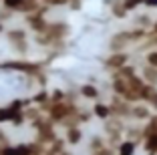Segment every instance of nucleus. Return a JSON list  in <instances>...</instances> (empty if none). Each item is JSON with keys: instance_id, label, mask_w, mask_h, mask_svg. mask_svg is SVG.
Returning <instances> with one entry per match:
<instances>
[{"instance_id": "c756f323", "label": "nucleus", "mask_w": 157, "mask_h": 155, "mask_svg": "<svg viewBox=\"0 0 157 155\" xmlns=\"http://www.w3.org/2000/svg\"><path fill=\"white\" fill-rule=\"evenodd\" d=\"M24 123H26V117H24V111H22V113H16V115L12 117V125H14V127H22Z\"/></svg>"}, {"instance_id": "4c0bfd02", "label": "nucleus", "mask_w": 157, "mask_h": 155, "mask_svg": "<svg viewBox=\"0 0 157 155\" xmlns=\"http://www.w3.org/2000/svg\"><path fill=\"white\" fill-rule=\"evenodd\" d=\"M151 32H153V34H157V20H153V26H151Z\"/></svg>"}, {"instance_id": "58836bf2", "label": "nucleus", "mask_w": 157, "mask_h": 155, "mask_svg": "<svg viewBox=\"0 0 157 155\" xmlns=\"http://www.w3.org/2000/svg\"><path fill=\"white\" fill-rule=\"evenodd\" d=\"M59 155H73V151H67V149H65L63 153H59Z\"/></svg>"}, {"instance_id": "a878e982", "label": "nucleus", "mask_w": 157, "mask_h": 155, "mask_svg": "<svg viewBox=\"0 0 157 155\" xmlns=\"http://www.w3.org/2000/svg\"><path fill=\"white\" fill-rule=\"evenodd\" d=\"M63 101H67V93L63 89H55L51 93V103H63Z\"/></svg>"}, {"instance_id": "ea45409f", "label": "nucleus", "mask_w": 157, "mask_h": 155, "mask_svg": "<svg viewBox=\"0 0 157 155\" xmlns=\"http://www.w3.org/2000/svg\"><path fill=\"white\" fill-rule=\"evenodd\" d=\"M0 32H4V24L2 22H0Z\"/></svg>"}, {"instance_id": "aec40b11", "label": "nucleus", "mask_w": 157, "mask_h": 155, "mask_svg": "<svg viewBox=\"0 0 157 155\" xmlns=\"http://www.w3.org/2000/svg\"><path fill=\"white\" fill-rule=\"evenodd\" d=\"M111 14L115 16V18H127V10L123 8V2L121 0H113L111 2Z\"/></svg>"}, {"instance_id": "393cba45", "label": "nucleus", "mask_w": 157, "mask_h": 155, "mask_svg": "<svg viewBox=\"0 0 157 155\" xmlns=\"http://www.w3.org/2000/svg\"><path fill=\"white\" fill-rule=\"evenodd\" d=\"M12 48H14V52H18V55H26L30 45H28V41H18V42H12Z\"/></svg>"}, {"instance_id": "0eeeda50", "label": "nucleus", "mask_w": 157, "mask_h": 155, "mask_svg": "<svg viewBox=\"0 0 157 155\" xmlns=\"http://www.w3.org/2000/svg\"><path fill=\"white\" fill-rule=\"evenodd\" d=\"M129 64V52H111V55L105 59V67L109 71H121L123 67Z\"/></svg>"}, {"instance_id": "c85d7f7f", "label": "nucleus", "mask_w": 157, "mask_h": 155, "mask_svg": "<svg viewBox=\"0 0 157 155\" xmlns=\"http://www.w3.org/2000/svg\"><path fill=\"white\" fill-rule=\"evenodd\" d=\"M123 2V8L127 10V12H131V10H135L137 6L143 4V0H121Z\"/></svg>"}, {"instance_id": "e433bc0d", "label": "nucleus", "mask_w": 157, "mask_h": 155, "mask_svg": "<svg viewBox=\"0 0 157 155\" xmlns=\"http://www.w3.org/2000/svg\"><path fill=\"white\" fill-rule=\"evenodd\" d=\"M71 8H81V0H71Z\"/></svg>"}, {"instance_id": "f704fd0d", "label": "nucleus", "mask_w": 157, "mask_h": 155, "mask_svg": "<svg viewBox=\"0 0 157 155\" xmlns=\"http://www.w3.org/2000/svg\"><path fill=\"white\" fill-rule=\"evenodd\" d=\"M0 145H10V143H8V137H6V133L4 131H2V129H0Z\"/></svg>"}, {"instance_id": "473e14b6", "label": "nucleus", "mask_w": 157, "mask_h": 155, "mask_svg": "<svg viewBox=\"0 0 157 155\" xmlns=\"http://www.w3.org/2000/svg\"><path fill=\"white\" fill-rule=\"evenodd\" d=\"M12 14H14V12H10V10H6V8H2V6H0V22L4 24V20H6V18H10Z\"/></svg>"}, {"instance_id": "2eb2a0df", "label": "nucleus", "mask_w": 157, "mask_h": 155, "mask_svg": "<svg viewBox=\"0 0 157 155\" xmlns=\"http://www.w3.org/2000/svg\"><path fill=\"white\" fill-rule=\"evenodd\" d=\"M65 141L69 143V145H78V143L83 141V131H81V127H73V129H67Z\"/></svg>"}, {"instance_id": "6e6552de", "label": "nucleus", "mask_w": 157, "mask_h": 155, "mask_svg": "<svg viewBox=\"0 0 157 155\" xmlns=\"http://www.w3.org/2000/svg\"><path fill=\"white\" fill-rule=\"evenodd\" d=\"M127 45H129V37H127V30L117 32L115 37L109 41V50H111V52H125Z\"/></svg>"}, {"instance_id": "cd10ccee", "label": "nucleus", "mask_w": 157, "mask_h": 155, "mask_svg": "<svg viewBox=\"0 0 157 155\" xmlns=\"http://www.w3.org/2000/svg\"><path fill=\"white\" fill-rule=\"evenodd\" d=\"M145 64L157 68V50H149L147 55H145Z\"/></svg>"}, {"instance_id": "a211bd4d", "label": "nucleus", "mask_w": 157, "mask_h": 155, "mask_svg": "<svg viewBox=\"0 0 157 155\" xmlns=\"http://www.w3.org/2000/svg\"><path fill=\"white\" fill-rule=\"evenodd\" d=\"M6 38L10 41V45L12 42H18V41H28V34L24 28H12V30L6 32Z\"/></svg>"}, {"instance_id": "b1692460", "label": "nucleus", "mask_w": 157, "mask_h": 155, "mask_svg": "<svg viewBox=\"0 0 157 155\" xmlns=\"http://www.w3.org/2000/svg\"><path fill=\"white\" fill-rule=\"evenodd\" d=\"M16 113L8 109V107H0V123H12V117Z\"/></svg>"}, {"instance_id": "79ce46f5", "label": "nucleus", "mask_w": 157, "mask_h": 155, "mask_svg": "<svg viewBox=\"0 0 157 155\" xmlns=\"http://www.w3.org/2000/svg\"><path fill=\"white\" fill-rule=\"evenodd\" d=\"M89 155H97V153H89Z\"/></svg>"}, {"instance_id": "5701e85b", "label": "nucleus", "mask_w": 157, "mask_h": 155, "mask_svg": "<svg viewBox=\"0 0 157 155\" xmlns=\"http://www.w3.org/2000/svg\"><path fill=\"white\" fill-rule=\"evenodd\" d=\"M143 48L147 50H157V34H153V32H149L147 34V38L143 41Z\"/></svg>"}, {"instance_id": "4468645a", "label": "nucleus", "mask_w": 157, "mask_h": 155, "mask_svg": "<svg viewBox=\"0 0 157 155\" xmlns=\"http://www.w3.org/2000/svg\"><path fill=\"white\" fill-rule=\"evenodd\" d=\"M30 103L36 107H42V105H48L51 103V93L46 91V89H40L38 93H34L33 97H30Z\"/></svg>"}, {"instance_id": "72a5a7b5", "label": "nucleus", "mask_w": 157, "mask_h": 155, "mask_svg": "<svg viewBox=\"0 0 157 155\" xmlns=\"http://www.w3.org/2000/svg\"><path fill=\"white\" fill-rule=\"evenodd\" d=\"M147 105L151 107V109H155V111H157V89H155V93L151 95V99L147 101Z\"/></svg>"}, {"instance_id": "7c9ffc66", "label": "nucleus", "mask_w": 157, "mask_h": 155, "mask_svg": "<svg viewBox=\"0 0 157 155\" xmlns=\"http://www.w3.org/2000/svg\"><path fill=\"white\" fill-rule=\"evenodd\" d=\"M46 6H67L71 4V0H44Z\"/></svg>"}, {"instance_id": "f3484780", "label": "nucleus", "mask_w": 157, "mask_h": 155, "mask_svg": "<svg viewBox=\"0 0 157 155\" xmlns=\"http://www.w3.org/2000/svg\"><path fill=\"white\" fill-rule=\"evenodd\" d=\"M111 91H113V95H117V97H125V93L129 91V83L123 81V79H113Z\"/></svg>"}, {"instance_id": "6ab92c4d", "label": "nucleus", "mask_w": 157, "mask_h": 155, "mask_svg": "<svg viewBox=\"0 0 157 155\" xmlns=\"http://www.w3.org/2000/svg\"><path fill=\"white\" fill-rule=\"evenodd\" d=\"M103 147H107V139L101 135H93L91 141H89V151L91 153H97V151H101Z\"/></svg>"}, {"instance_id": "20e7f679", "label": "nucleus", "mask_w": 157, "mask_h": 155, "mask_svg": "<svg viewBox=\"0 0 157 155\" xmlns=\"http://www.w3.org/2000/svg\"><path fill=\"white\" fill-rule=\"evenodd\" d=\"M56 139H59V135H56V125H52L51 121L46 119L44 123L36 129V137H34V141L40 143V145H44V147H51Z\"/></svg>"}, {"instance_id": "9d476101", "label": "nucleus", "mask_w": 157, "mask_h": 155, "mask_svg": "<svg viewBox=\"0 0 157 155\" xmlns=\"http://www.w3.org/2000/svg\"><path fill=\"white\" fill-rule=\"evenodd\" d=\"M91 113L95 115L97 119H101V121H107V119H111V107H109V103H103V101H95V103H93Z\"/></svg>"}, {"instance_id": "7ed1b4c3", "label": "nucleus", "mask_w": 157, "mask_h": 155, "mask_svg": "<svg viewBox=\"0 0 157 155\" xmlns=\"http://www.w3.org/2000/svg\"><path fill=\"white\" fill-rule=\"evenodd\" d=\"M48 8H51V6L44 4V6H40V10H38V12L24 16V22H26V26L30 28L34 34H42V32L46 30V26H48V20H46L44 14L48 12Z\"/></svg>"}, {"instance_id": "412c9836", "label": "nucleus", "mask_w": 157, "mask_h": 155, "mask_svg": "<svg viewBox=\"0 0 157 155\" xmlns=\"http://www.w3.org/2000/svg\"><path fill=\"white\" fill-rule=\"evenodd\" d=\"M143 149L147 155H157V135L153 137H147V139H143Z\"/></svg>"}, {"instance_id": "ddd939ff", "label": "nucleus", "mask_w": 157, "mask_h": 155, "mask_svg": "<svg viewBox=\"0 0 157 155\" xmlns=\"http://www.w3.org/2000/svg\"><path fill=\"white\" fill-rule=\"evenodd\" d=\"M139 77L143 79V83H147V85H151V87H157V68L147 67V64H145V67L141 68Z\"/></svg>"}, {"instance_id": "1a4fd4ad", "label": "nucleus", "mask_w": 157, "mask_h": 155, "mask_svg": "<svg viewBox=\"0 0 157 155\" xmlns=\"http://www.w3.org/2000/svg\"><path fill=\"white\" fill-rule=\"evenodd\" d=\"M151 117H153V113H151V107L149 105L137 103V105H133V109H131V119H135V121H143V123H147Z\"/></svg>"}, {"instance_id": "f257e3e1", "label": "nucleus", "mask_w": 157, "mask_h": 155, "mask_svg": "<svg viewBox=\"0 0 157 155\" xmlns=\"http://www.w3.org/2000/svg\"><path fill=\"white\" fill-rule=\"evenodd\" d=\"M125 121L123 119H117V117H111L105 121V139H107V145L117 149L119 143L123 141V135H125Z\"/></svg>"}, {"instance_id": "dca6fc26", "label": "nucleus", "mask_w": 157, "mask_h": 155, "mask_svg": "<svg viewBox=\"0 0 157 155\" xmlns=\"http://www.w3.org/2000/svg\"><path fill=\"white\" fill-rule=\"evenodd\" d=\"M135 149H137V143L131 141V139H123L117 147V155H135Z\"/></svg>"}, {"instance_id": "2f4dec72", "label": "nucleus", "mask_w": 157, "mask_h": 155, "mask_svg": "<svg viewBox=\"0 0 157 155\" xmlns=\"http://www.w3.org/2000/svg\"><path fill=\"white\" fill-rule=\"evenodd\" d=\"M2 155H20V151H18L16 145H6L4 151H2Z\"/></svg>"}, {"instance_id": "c9c22d12", "label": "nucleus", "mask_w": 157, "mask_h": 155, "mask_svg": "<svg viewBox=\"0 0 157 155\" xmlns=\"http://www.w3.org/2000/svg\"><path fill=\"white\" fill-rule=\"evenodd\" d=\"M143 4L147 8H157V0H143Z\"/></svg>"}, {"instance_id": "f03ea898", "label": "nucleus", "mask_w": 157, "mask_h": 155, "mask_svg": "<svg viewBox=\"0 0 157 155\" xmlns=\"http://www.w3.org/2000/svg\"><path fill=\"white\" fill-rule=\"evenodd\" d=\"M0 68H6V71H16V73H24L30 75V77H36L38 73L44 71V63H36V60H6V63H0Z\"/></svg>"}, {"instance_id": "9b49d317", "label": "nucleus", "mask_w": 157, "mask_h": 155, "mask_svg": "<svg viewBox=\"0 0 157 155\" xmlns=\"http://www.w3.org/2000/svg\"><path fill=\"white\" fill-rule=\"evenodd\" d=\"M78 95L83 97V99H89V101H99L101 93H99V89L95 87V85L85 83V85H81V87H78Z\"/></svg>"}, {"instance_id": "423d86ee", "label": "nucleus", "mask_w": 157, "mask_h": 155, "mask_svg": "<svg viewBox=\"0 0 157 155\" xmlns=\"http://www.w3.org/2000/svg\"><path fill=\"white\" fill-rule=\"evenodd\" d=\"M44 32L55 42H59V41H67V37L71 34V26L67 22H48V26H46Z\"/></svg>"}, {"instance_id": "4be33fe9", "label": "nucleus", "mask_w": 157, "mask_h": 155, "mask_svg": "<svg viewBox=\"0 0 157 155\" xmlns=\"http://www.w3.org/2000/svg\"><path fill=\"white\" fill-rule=\"evenodd\" d=\"M135 26H139V28H145V30H149V28L153 26V20H151V16H147V14H143V16H137V18H135Z\"/></svg>"}, {"instance_id": "39448f33", "label": "nucleus", "mask_w": 157, "mask_h": 155, "mask_svg": "<svg viewBox=\"0 0 157 155\" xmlns=\"http://www.w3.org/2000/svg\"><path fill=\"white\" fill-rule=\"evenodd\" d=\"M109 107H111V117L123 119V121L127 117H131V109H133V105H129L127 101H123L117 95H113V99L109 101Z\"/></svg>"}, {"instance_id": "f8f14e48", "label": "nucleus", "mask_w": 157, "mask_h": 155, "mask_svg": "<svg viewBox=\"0 0 157 155\" xmlns=\"http://www.w3.org/2000/svg\"><path fill=\"white\" fill-rule=\"evenodd\" d=\"M38 10H40V2H38V0H22L16 12L28 16V14H34V12H38Z\"/></svg>"}, {"instance_id": "a19ab883", "label": "nucleus", "mask_w": 157, "mask_h": 155, "mask_svg": "<svg viewBox=\"0 0 157 155\" xmlns=\"http://www.w3.org/2000/svg\"><path fill=\"white\" fill-rule=\"evenodd\" d=\"M151 119H153V121H155V123H157V115H153V117H151Z\"/></svg>"}, {"instance_id": "bb28decb", "label": "nucleus", "mask_w": 157, "mask_h": 155, "mask_svg": "<svg viewBox=\"0 0 157 155\" xmlns=\"http://www.w3.org/2000/svg\"><path fill=\"white\" fill-rule=\"evenodd\" d=\"M91 117H93V113H91V111L83 109V107H78V113H77L78 125H81V123H89V121H91Z\"/></svg>"}]
</instances>
